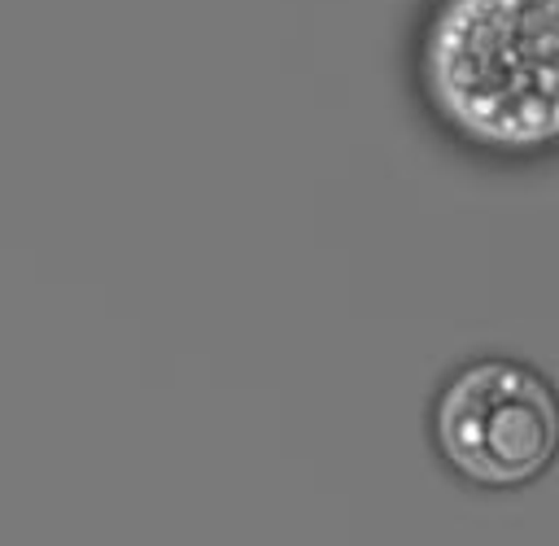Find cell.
Masks as SVG:
<instances>
[{
  "mask_svg": "<svg viewBox=\"0 0 559 546\" xmlns=\"http://www.w3.org/2000/svg\"><path fill=\"white\" fill-rule=\"evenodd\" d=\"M424 428L450 480L476 494H515L555 463L559 397L550 376L520 354H467L432 384Z\"/></svg>",
  "mask_w": 559,
  "mask_h": 546,
  "instance_id": "7a4b0ae2",
  "label": "cell"
},
{
  "mask_svg": "<svg viewBox=\"0 0 559 546\" xmlns=\"http://www.w3.org/2000/svg\"><path fill=\"white\" fill-rule=\"evenodd\" d=\"M415 114L472 162L542 166L559 144V0H419L406 31Z\"/></svg>",
  "mask_w": 559,
  "mask_h": 546,
  "instance_id": "6da1fadb",
  "label": "cell"
}]
</instances>
